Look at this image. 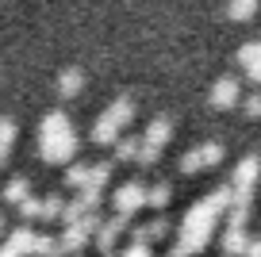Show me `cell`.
<instances>
[{
	"label": "cell",
	"mask_w": 261,
	"mask_h": 257,
	"mask_svg": "<svg viewBox=\"0 0 261 257\" xmlns=\"http://www.w3.org/2000/svg\"><path fill=\"white\" fill-rule=\"evenodd\" d=\"M119 257H154V253H150V246H130L127 242V249H123Z\"/></svg>",
	"instance_id": "obj_35"
},
{
	"label": "cell",
	"mask_w": 261,
	"mask_h": 257,
	"mask_svg": "<svg viewBox=\"0 0 261 257\" xmlns=\"http://www.w3.org/2000/svg\"><path fill=\"white\" fill-rule=\"evenodd\" d=\"M65 203H69V200H65V196L62 192H50V196H42V223H54V219H62V211H65Z\"/></svg>",
	"instance_id": "obj_23"
},
{
	"label": "cell",
	"mask_w": 261,
	"mask_h": 257,
	"mask_svg": "<svg viewBox=\"0 0 261 257\" xmlns=\"http://www.w3.org/2000/svg\"><path fill=\"white\" fill-rule=\"evenodd\" d=\"M81 85H85V73L77 69V65H69V69H62V73H58V81H54L58 96H77V92H81Z\"/></svg>",
	"instance_id": "obj_14"
},
{
	"label": "cell",
	"mask_w": 261,
	"mask_h": 257,
	"mask_svg": "<svg viewBox=\"0 0 261 257\" xmlns=\"http://www.w3.org/2000/svg\"><path fill=\"white\" fill-rule=\"evenodd\" d=\"M0 257H19V253H16V249L8 246V242H0Z\"/></svg>",
	"instance_id": "obj_38"
},
{
	"label": "cell",
	"mask_w": 261,
	"mask_h": 257,
	"mask_svg": "<svg viewBox=\"0 0 261 257\" xmlns=\"http://www.w3.org/2000/svg\"><path fill=\"white\" fill-rule=\"evenodd\" d=\"M257 173H261V158L257 153H246V158H238L234 173H230V185L234 188H253L257 185Z\"/></svg>",
	"instance_id": "obj_8"
},
{
	"label": "cell",
	"mask_w": 261,
	"mask_h": 257,
	"mask_svg": "<svg viewBox=\"0 0 261 257\" xmlns=\"http://www.w3.org/2000/svg\"><path fill=\"white\" fill-rule=\"evenodd\" d=\"M200 169H204V161H200V150H196V146L177 158V173H188V177H192V173H200Z\"/></svg>",
	"instance_id": "obj_26"
},
{
	"label": "cell",
	"mask_w": 261,
	"mask_h": 257,
	"mask_svg": "<svg viewBox=\"0 0 261 257\" xmlns=\"http://www.w3.org/2000/svg\"><path fill=\"white\" fill-rule=\"evenodd\" d=\"M169 135H173V119L169 115H154V119L146 123V131H142V142L154 146V150H162V146L169 142Z\"/></svg>",
	"instance_id": "obj_10"
},
{
	"label": "cell",
	"mask_w": 261,
	"mask_h": 257,
	"mask_svg": "<svg viewBox=\"0 0 261 257\" xmlns=\"http://www.w3.org/2000/svg\"><path fill=\"white\" fill-rule=\"evenodd\" d=\"M169 200H173V185H169V181H154L150 192H146V208H154L158 215H162V211L169 208Z\"/></svg>",
	"instance_id": "obj_17"
},
{
	"label": "cell",
	"mask_w": 261,
	"mask_h": 257,
	"mask_svg": "<svg viewBox=\"0 0 261 257\" xmlns=\"http://www.w3.org/2000/svg\"><path fill=\"white\" fill-rule=\"evenodd\" d=\"M127 234H130V246H154V242H150V226L146 223H135Z\"/></svg>",
	"instance_id": "obj_31"
},
{
	"label": "cell",
	"mask_w": 261,
	"mask_h": 257,
	"mask_svg": "<svg viewBox=\"0 0 261 257\" xmlns=\"http://www.w3.org/2000/svg\"><path fill=\"white\" fill-rule=\"evenodd\" d=\"M119 138H123V127L108 112H100L96 119H92V127H89V142L92 146H115Z\"/></svg>",
	"instance_id": "obj_6"
},
{
	"label": "cell",
	"mask_w": 261,
	"mask_h": 257,
	"mask_svg": "<svg viewBox=\"0 0 261 257\" xmlns=\"http://www.w3.org/2000/svg\"><path fill=\"white\" fill-rule=\"evenodd\" d=\"M246 81H250L253 89H261V65H250V69H246Z\"/></svg>",
	"instance_id": "obj_36"
},
{
	"label": "cell",
	"mask_w": 261,
	"mask_h": 257,
	"mask_svg": "<svg viewBox=\"0 0 261 257\" xmlns=\"http://www.w3.org/2000/svg\"><path fill=\"white\" fill-rule=\"evenodd\" d=\"M146 192H150V188L142 185L139 177L115 185L112 188V215H135L139 208H146Z\"/></svg>",
	"instance_id": "obj_2"
},
{
	"label": "cell",
	"mask_w": 261,
	"mask_h": 257,
	"mask_svg": "<svg viewBox=\"0 0 261 257\" xmlns=\"http://www.w3.org/2000/svg\"><path fill=\"white\" fill-rule=\"evenodd\" d=\"M207 100H212L215 108H234L242 104V81L234 77V73H223V77L212 81V92H207Z\"/></svg>",
	"instance_id": "obj_4"
},
{
	"label": "cell",
	"mask_w": 261,
	"mask_h": 257,
	"mask_svg": "<svg viewBox=\"0 0 261 257\" xmlns=\"http://www.w3.org/2000/svg\"><path fill=\"white\" fill-rule=\"evenodd\" d=\"M130 226H135V223H130V215H108L104 226L96 230V238H92V242H96V249L108 257V253H115V242H119V234L130 230Z\"/></svg>",
	"instance_id": "obj_5"
},
{
	"label": "cell",
	"mask_w": 261,
	"mask_h": 257,
	"mask_svg": "<svg viewBox=\"0 0 261 257\" xmlns=\"http://www.w3.org/2000/svg\"><path fill=\"white\" fill-rule=\"evenodd\" d=\"M31 257H65V253H62V238H58V234H50V230H39Z\"/></svg>",
	"instance_id": "obj_18"
},
{
	"label": "cell",
	"mask_w": 261,
	"mask_h": 257,
	"mask_svg": "<svg viewBox=\"0 0 261 257\" xmlns=\"http://www.w3.org/2000/svg\"><path fill=\"white\" fill-rule=\"evenodd\" d=\"M16 119L12 115H0V169H4V161H8V150H12V142H16Z\"/></svg>",
	"instance_id": "obj_21"
},
{
	"label": "cell",
	"mask_w": 261,
	"mask_h": 257,
	"mask_svg": "<svg viewBox=\"0 0 261 257\" xmlns=\"http://www.w3.org/2000/svg\"><path fill=\"white\" fill-rule=\"evenodd\" d=\"M257 4H261V0H227V19H238V23H246V19H253Z\"/></svg>",
	"instance_id": "obj_24"
},
{
	"label": "cell",
	"mask_w": 261,
	"mask_h": 257,
	"mask_svg": "<svg viewBox=\"0 0 261 257\" xmlns=\"http://www.w3.org/2000/svg\"><path fill=\"white\" fill-rule=\"evenodd\" d=\"M112 173H115V161H112V158L92 161V169H89V185H85V188H100V192H104V185L112 181Z\"/></svg>",
	"instance_id": "obj_19"
},
{
	"label": "cell",
	"mask_w": 261,
	"mask_h": 257,
	"mask_svg": "<svg viewBox=\"0 0 261 257\" xmlns=\"http://www.w3.org/2000/svg\"><path fill=\"white\" fill-rule=\"evenodd\" d=\"M219 246H223V257H246V249H250V234H246L242 226H223Z\"/></svg>",
	"instance_id": "obj_9"
},
{
	"label": "cell",
	"mask_w": 261,
	"mask_h": 257,
	"mask_svg": "<svg viewBox=\"0 0 261 257\" xmlns=\"http://www.w3.org/2000/svg\"><path fill=\"white\" fill-rule=\"evenodd\" d=\"M146 226H150V242H158V238H165V234H169L173 223H169V215H154Z\"/></svg>",
	"instance_id": "obj_30"
},
{
	"label": "cell",
	"mask_w": 261,
	"mask_h": 257,
	"mask_svg": "<svg viewBox=\"0 0 261 257\" xmlns=\"http://www.w3.org/2000/svg\"><path fill=\"white\" fill-rule=\"evenodd\" d=\"M77 196H81V203H85L89 211H96V208H100V200H104V192H100V188H81Z\"/></svg>",
	"instance_id": "obj_34"
},
{
	"label": "cell",
	"mask_w": 261,
	"mask_h": 257,
	"mask_svg": "<svg viewBox=\"0 0 261 257\" xmlns=\"http://www.w3.org/2000/svg\"><path fill=\"white\" fill-rule=\"evenodd\" d=\"M108 257H115V253H108Z\"/></svg>",
	"instance_id": "obj_41"
},
{
	"label": "cell",
	"mask_w": 261,
	"mask_h": 257,
	"mask_svg": "<svg viewBox=\"0 0 261 257\" xmlns=\"http://www.w3.org/2000/svg\"><path fill=\"white\" fill-rule=\"evenodd\" d=\"M230 200H234V185H219V188H212V192H204V196H200V203H204V208L212 211L215 219L230 211Z\"/></svg>",
	"instance_id": "obj_11"
},
{
	"label": "cell",
	"mask_w": 261,
	"mask_h": 257,
	"mask_svg": "<svg viewBox=\"0 0 261 257\" xmlns=\"http://www.w3.org/2000/svg\"><path fill=\"white\" fill-rule=\"evenodd\" d=\"M158 158H162V150H154V146H146V142H142V150H139V161H135V165H139V169H150Z\"/></svg>",
	"instance_id": "obj_33"
},
{
	"label": "cell",
	"mask_w": 261,
	"mask_h": 257,
	"mask_svg": "<svg viewBox=\"0 0 261 257\" xmlns=\"http://www.w3.org/2000/svg\"><path fill=\"white\" fill-rule=\"evenodd\" d=\"M250 211H253V188H234V200H230V211H227V226H242L246 230Z\"/></svg>",
	"instance_id": "obj_7"
},
{
	"label": "cell",
	"mask_w": 261,
	"mask_h": 257,
	"mask_svg": "<svg viewBox=\"0 0 261 257\" xmlns=\"http://www.w3.org/2000/svg\"><path fill=\"white\" fill-rule=\"evenodd\" d=\"M139 150H142L139 135H123L119 142L112 146V161H139Z\"/></svg>",
	"instance_id": "obj_16"
},
{
	"label": "cell",
	"mask_w": 261,
	"mask_h": 257,
	"mask_svg": "<svg viewBox=\"0 0 261 257\" xmlns=\"http://www.w3.org/2000/svg\"><path fill=\"white\" fill-rule=\"evenodd\" d=\"M242 112L250 115V119H257V115H261V89H253L250 96L242 100Z\"/></svg>",
	"instance_id": "obj_32"
},
{
	"label": "cell",
	"mask_w": 261,
	"mask_h": 257,
	"mask_svg": "<svg viewBox=\"0 0 261 257\" xmlns=\"http://www.w3.org/2000/svg\"><path fill=\"white\" fill-rule=\"evenodd\" d=\"M212 234H215V223H192V226L180 223L177 226V242H173V246H177L185 257H192V253H204V249H207Z\"/></svg>",
	"instance_id": "obj_3"
},
{
	"label": "cell",
	"mask_w": 261,
	"mask_h": 257,
	"mask_svg": "<svg viewBox=\"0 0 261 257\" xmlns=\"http://www.w3.org/2000/svg\"><path fill=\"white\" fill-rule=\"evenodd\" d=\"M81 146L77 131H62V135H50V138H39V158L50 161V165H69Z\"/></svg>",
	"instance_id": "obj_1"
},
{
	"label": "cell",
	"mask_w": 261,
	"mask_h": 257,
	"mask_svg": "<svg viewBox=\"0 0 261 257\" xmlns=\"http://www.w3.org/2000/svg\"><path fill=\"white\" fill-rule=\"evenodd\" d=\"M104 112H108V115H112V119H115V123H119V127H127V123H130V119H135V100H130V96H115V100H112V104H108V108H104Z\"/></svg>",
	"instance_id": "obj_20"
},
{
	"label": "cell",
	"mask_w": 261,
	"mask_h": 257,
	"mask_svg": "<svg viewBox=\"0 0 261 257\" xmlns=\"http://www.w3.org/2000/svg\"><path fill=\"white\" fill-rule=\"evenodd\" d=\"M62 131H73V127H69V112H62V108H54V112H46L39 119V138L62 135Z\"/></svg>",
	"instance_id": "obj_13"
},
{
	"label": "cell",
	"mask_w": 261,
	"mask_h": 257,
	"mask_svg": "<svg viewBox=\"0 0 261 257\" xmlns=\"http://www.w3.org/2000/svg\"><path fill=\"white\" fill-rule=\"evenodd\" d=\"M234 58H238V65H242V69H250V65H261V39H250V42H242Z\"/></svg>",
	"instance_id": "obj_25"
},
{
	"label": "cell",
	"mask_w": 261,
	"mask_h": 257,
	"mask_svg": "<svg viewBox=\"0 0 261 257\" xmlns=\"http://www.w3.org/2000/svg\"><path fill=\"white\" fill-rule=\"evenodd\" d=\"M19 219H23V223H31V219H39L42 215V200H39V196H27V200L23 203H19Z\"/></svg>",
	"instance_id": "obj_29"
},
{
	"label": "cell",
	"mask_w": 261,
	"mask_h": 257,
	"mask_svg": "<svg viewBox=\"0 0 261 257\" xmlns=\"http://www.w3.org/2000/svg\"><path fill=\"white\" fill-rule=\"evenodd\" d=\"M196 150H200V161H204V165H219L223 153H227V150H223V142H215V138H212V142H200Z\"/></svg>",
	"instance_id": "obj_27"
},
{
	"label": "cell",
	"mask_w": 261,
	"mask_h": 257,
	"mask_svg": "<svg viewBox=\"0 0 261 257\" xmlns=\"http://www.w3.org/2000/svg\"><path fill=\"white\" fill-rule=\"evenodd\" d=\"M0 234L8 238V219H4V211H0Z\"/></svg>",
	"instance_id": "obj_39"
},
{
	"label": "cell",
	"mask_w": 261,
	"mask_h": 257,
	"mask_svg": "<svg viewBox=\"0 0 261 257\" xmlns=\"http://www.w3.org/2000/svg\"><path fill=\"white\" fill-rule=\"evenodd\" d=\"M35 238H39V230H35L31 223H19V226H12V230H8V238H4V242H8V246L16 249L19 257H31Z\"/></svg>",
	"instance_id": "obj_12"
},
{
	"label": "cell",
	"mask_w": 261,
	"mask_h": 257,
	"mask_svg": "<svg viewBox=\"0 0 261 257\" xmlns=\"http://www.w3.org/2000/svg\"><path fill=\"white\" fill-rule=\"evenodd\" d=\"M27 196H31V181H27L23 173H19V177H12L8 185L0 188V200H4V203H16V208L27 200Z\"/></svg>",
	"instance_id": "obj_15"
},
{
	"label": "cell",
	"mask_w": 261,
	"mask_h": 257,
	"mask_svg": "<svg viewBox=\"0 0 261 257\" xmlns=\"http://www.w3.org/2000/svg\"><path fill=\"white\" fill-rule=\"evenodd\" d=\"M246 257H261V238H250V249H246Z\"/></svg>",
	"instance_id": "obj_37"
},
{
	"label": "cell",
	"mask_w": 261,
	"mask_h": 257,
	"mask_svg": "<svg viewBox=\"0 0 261 257\" xmlns=\"http://www.w3.org/2000/svg\"><path fill=\"white\" fill-rule=\"evenodd\" d=\"M69 257H85V253H69Z\"/></svg>",
	"instance_id": "obj_40"
},
{
	"label": "cell",
	"mask_w": 261,
	"mask_h": 257,
	"mask_svg": "<svg viewBox=\"0 0 261 257\" xmlns=\"http://www.w3.org/2000/svg\"><path fill=\"white\" fill-rule=\"evenodd\" d=\"M89 169L92 165H85V161H69V165H65V188H77V192H81L85 185H89Z\"/></svg>",
	"instance_id": "obj_22"
},
{
	"label": "cell",
	"mask_w": 261,
	"mask_h": 257,
	"mask_svg": "<svg viewBox=\"0 0 261 257\" xmlns=\"http://www.w3.org/2000/svg\"><path fill=\"white\" fill-rule=\"evenodd\" d=\"M85 215H89V208H85V203H81V196H77V200H69V203H65L62 223H65V226H73V223H81Z\"/></svg>",
	"instance_id": "obj_28"
}]
</instances>
